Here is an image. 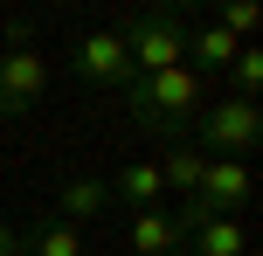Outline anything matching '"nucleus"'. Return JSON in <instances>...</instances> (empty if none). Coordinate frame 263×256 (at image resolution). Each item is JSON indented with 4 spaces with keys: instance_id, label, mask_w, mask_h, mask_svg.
I'll return each mask as SVG.
<instances>
[{
    "instance_id": "nucleus-2",
    "label": "nucleus",
    "mask_w": 263,
    "mask_h": 256,
    "mask_svg": "<svg viewBox=\"0 0 263 256\" xmlns=\"http://www.w3.org/2000/svg\"><path fill=\"white\" fill-rule=\"evenodd\" d=\"M187 7H173V0H153V7H139L132 21L118 28L125 35V55H132V76H159V69H180L187 63Z\"/></svg>"
},
{
    "instance_id": "nucleus-17",
    "label": "nucleus",
    "mask_w": 263,
    "mask_h": 256,
    "mask_svg": "<svg viewBox=\"0 0 263 256\" xmlns=\"http://www.w3.org/2000/svg\"><path fill=\"white\" fill-rule=\"evenodd\" d=\"M0 49H7V21H0Z\"/></svg>"
},
{
    "instance_id": "nucleus-15",
    "label": "nucleus",
    "mask_w": 263,
    "mask_h": 256,
    "mask_svg": "<svg viewBox=\"0 0 263 256\" xmlns=\"http://www.w3.org/2000/svg\"><path fill=\"white\" fill-rule=\"evenodd\" d=\"M256 21H263V14L250 7V0H229V7H222V21H215V28H229L236 42H250V35H256Z\"/></svg>"
},
{
    "instance_id": "nucleus-6",
    "label": "nucleus",
    "mask_w": 263,
    "mask_h": 256,
    "mask_svg": "<svg viewBox=\"0 0 263 256\" xmlns=\"http://www.w3.org/2000/svg\"><path fill=\"white\" fill-rule=\"evenodd\" d=\"M69 69H77V83H90V90H125V83H132L125 35H118V28H90V35H77Z\"/></svg>"
},
{
    "instance_id": "nucleus-11",
    "label": "nucleus",
    "mask_w": 263,
    "mask_h": 256,
    "mask_svg": "<svg viewBox=\"0 0 263 256\" xmlns=\"http://www.w3.org/2000/svg\"><path fill=\"white\" fill-rule=\"evenodd\" d=\"M111 194H118L125 208H159V201H166V187H159V166H153V160L118 166V173H111Z\"/></svg>"
},
{
    "instance_id": "nucleus-4",
    "label": "nucleus",
    "mask_w": 263,
    "mask_h": 256,
    "mask_svg": "<svg viewBox=\"0 0 263 256\" xmlns=\"http://www.w3.org/2000/svg\"><path fill=\"white\" fill-rule=\"evenodd\" d=\"M242 208H250V166H242V160H208L194 201H180L173 215H180V229H194V222H215V215H236L242 222Z\"/></svg>"
},
{
    "instance_id": "nucleus-1",
    "label": "nucleus",
    "mask_w": 263,
    "mask_h": 256,
    "mask_svg": "<svg viewBox=\"0 0 263 256\" xmlns=\"http://www.w3.org/2000/svg\"><path fill=\"white\" fill-rule=\"evenodd\" d=\"M125 111L139 132H159L166 146H187V132H194V118L208 111V83L194 76V69H159V76H132L125 83Z\"/></svg>"
},
{
    "instance_id": "nucleus-7",
    "label": "nucleus",
    "mask_w": 263,
    "mask_h": 256,
    "mask_svg": "<svg viewBox=\"0 0 263 256\" xmlns=\"http://www.w3.org/2000/svg\"><path fill=\"white\" fill-rule=\"evenodd\" d=\"M125 243H132V256H180L187 229H180V215L159 201V208H132L125 215Z\"/></svg>"
},
{
    "instance_id": "nucleus-8",
    "label": "nucleus",
    "mask_w": 263,
    "mask_h": 256,
    "mask_svg": "<svg viewBox=\"0 0 263 256\" xmlns=\"http://www.w3.org/2000/svg\"><path fill=\"white\" fill-rule=\"evenodd\" d=\"M242 55V42L229 35V28H215V21H201V28H187V69H194L201 83H215L229 63Z\"/></svg>"
},
{
    "instance_id": "nucleus-14",
    "label": "nucleus",
    "mask_w": 263,
    "mask_h": 256,
    "mask_svg": "<svg viewBox=\"0 0 263 256\" xmlns=\"http://www.w3.org/2000/svg\"><path fill=\"white\" fill-rule=\"evenodd\" d=\"M229 76V97H242V104H256V90H263V49L256 42H242V55L222 69Z\"/></svg>"
},
{
    "instance_id": "nucleus-13",
    "label": "nucleus",
    "mask_w": 263,
    "mask_h": 256,
    "mask_svg": "<svg viewBox=\"0 0 263 256\" xmlns=\"http://www.w3.org/2000/svg\"><path fill=\"white\" fill-rule=\"evenodd\" d=\"M21 256H83V235L69 229V222H42V229H28L21 235Z\"/></svg>"
},
{
    "instance_id": "nucleus-10",
    "label": "nucleus",
    "mask_w": 263,
    "mask_h": 256,
    "mask_svg": "<svg viewBox=\"0 0 263 256\" xmlns=\"http://www.w3.org/2000/svg\"><path fill=\"white\" fill-rule=\"evenodd\" d=\"M180 256H250V229L236 215H215V222H194L187 229V249Z\"/></svg>"
},
{
    "instance_id": "nucleus-16",
    "label": "nucleus",
    "mask_w": 263,
    "mask_h": 256,
    "mask_svg": "<svg viewBox=\"0 0 263 256\" xmlns=\"http://www.w3.org/2000/svg\"><path fill=\"white\" fill-rule=\"evenodd\" d=\"M0 256H21V229H14L7 215H0Z\"/></svg>"
},
{
    "instance_id": "nucleus-3",
    "label": "nucleus",
    "mask_w": 263,
    "mask_h": 256,
    "mask_svg": "<svg viewBox=\"0 0 263 256\" xmlns=\"http://www.w3.org/2000/svg\"><path fill=\"white\" fill-rule=\"evenodd\" d=\"M194 152H208V160H242L250 166L256 139H263V111L242 104V97H208V111L194 118Z\"/></svg>"
},
{
    "instance_id": "nucleus-5",
    "label": "nucleus",
    "mask_w": 263,
    "mask_h": 256,
    "mask_svg": "<svg viewBox=\"0 0 263 256\" xmlns=\"http://www.w3.org/2000/svg\"><path fill=\"white\" fill-rule=\"evenodd\" d=\"M49 90V55L35 42H7L0 49V118H28Z\"/></svg>"
},
{
    "instance_id": "nucleus-9",
    "label": "nucleus",
    "mask_w": 263,
    "mask_h": 256,
    "mask_svg": "<svg viewBox=\"0 0 263 256\" xmlns=\"http://www.w3.org/2000/svg\"><path fill=\"white\" fill-rule=\"evenodd\" d=\"M104 208H111V180H97V173H77V180H63V194H55V222H69V229L97 222Z\"/></svg>"
},
{
    "instance_id": "nucleus-12",
    "label": "nucleus",
    "mask_w": 263,
    "mask_h": 256,
    "mask_svg": "<svg viewBox=\"0 0 263 256\" xmlns=\"http://www.w3.org/2000/svg\"><path fill=\"white\" fill-rule=\"evenodd\" d=\"M153 166H159V187H166V194L194 201V187H201V166H208V152H194V146H166V160H153Z\"/></svg>"
}]
</instances>
